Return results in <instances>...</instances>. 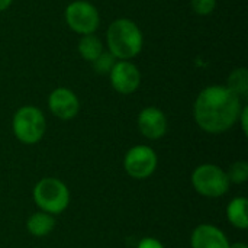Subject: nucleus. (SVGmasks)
<instances>
[{"instance_id":"f257e3e1","label":"nucleus","mask_w":248,"mask_h":248,"mask_svg":"<svg viewBox=\"0 0 248 248\" xmlns=\"http://www.w3.org/2000/svg\"><path fill=\"white\" fill-rule=\"evenodd\" d=\"M243 106V100L227 86L214 84L198 94L193 105V116L202 131L219 135L238 124Z\"/></svg>"},{"instance_id":"f03ea898","label":"nucleus","mask_w":248,"mask_h":248,"mask_svg":"<svg viewBox=\"0 0 248 248\" xmlns=\"http://www.w3.org/2000/svg\"><path fill=\"white\" fill-rule=\"evenodd\" d=\"M106 42L109 52L118 61H131L142 51L144 36L140 26L128 19H115L106 32Z\"/></svg>"},{"instance_id":"7ed1b4c3","label":"nucleus","mask_w":248,"mask_h":248,"mask_svg":"<svg viewBox=\"0 0 248 248\" xmlns=\"http://www.w3.org/2000/svg\"><path fill=\"white\" fill-rule=\"evenodd\" d=\"M33 202L39 211L49 215L62 214L70 203V190L57 177H44L33 187Z\"/></svg>"},{"instance_id":"20e7f679","label":"nucleus","mask_w":248,"mask_h":248,"mask_svg":"<svg viewBox=\"0 0 248 248\" xmlns=\"http://www.w3.org/2000/svg\"><path fill=\"white\" fill-rule=\"evenodd\" d=\"M12 129L17 141L26 145L38 144L46 131V121L41 109L36 106L19 108L12 119Z\"/></svg>"},{"instance_id":"39448f33","label":"nucleus","mask_w":248,"mask_h":248,"mask_svg":"<svg viewBox=\"0 0 248 248\" xmlns=\"http://www.w3.org/2000/svg\"><path fill=\"white\" fill-rule=\"evenodd\" d=\"M193 189L205 198H221L228 193L231 183L227 171L217 164H201L192 173Z\"/></svg>"},{"instance_id":"423d86ee","label":"nucleus","mask_w":248,"mask_h":248,"mask_svg":"<svg viewBox=\"0 0 248 248\" xmlns=\"http://www.w3.org/2000/svg\"><path fill=\"white\" fill-rule=\"evenodd\" d=\"M64 16L68 28L81 36L94 33L100 25L99 10L94 7V4L86 0L71 1L65 9Z\"/></svg>"},{"instance_id":"0eeeda50","label":"nucleus","mask_w":248,"mask_h":248,"mask_svg":"<svg viewBox=\"0 0 248 248\" xmlns=\"http://www.w3.org/2000/svg\"><path fill=\"white\" fill-rule=\"evenodd\" d=\"M157 154L148 145H135L129 148L124 158L125 171L135 180H145L151 177L157 169Z\"/></svg>"},{"instance_id":"6e6552de","label":"nucleus","mask_w":248,"mask_h":248,"mask_svg":"<svg viewBox=\"0 0 248 248\" xmlns=\"http://www.w3.org/2000/svg\"><path fill=\"white\" fill-rule=\"evenodd\" d=\"M109 78L112 87L121 94H132L141 84V73L131 61H116Z\"/></svg>"},{"instance_id":"1a4fd4ad","label":"nucleus","mask_w":248,"mask_h":248,"mask_svg":"<svg viewBox=\"0 0 248 248\" xmlns=\"http://www.w3.org/2000/svg\"><path fill=\"white\" fill-rule=\"evenodd\" d=\"M48 108L55 118L70 121L77 116L80 110V100L73 90L67 87H57L48 96Z\"/></svg>"},{"instance_id":"9d476101","label":"nucleus","mask_w":248,"mask_h":248,"mask_svg":"<svg viewBox=\"0 0 248 248\" xmlns=\"http://www.w3.org/2000/svg\"><path fill=\"white\" fill-rule=\"evenodd\" d=\"M138 129L147 140L155 141L167 132V118L164 112L155 106L144 108L138 115Z\"/></svg>"},{"instance_id":"9b49d317","label":"nucleus","mask_w":248,"mask_h":248,"mask_svg":"<svg viewBox=\"0 0 248 248\" xmlns=\"http://www.w3.org/2000/svg\"><path fill=\"white\" fill-rule=\"evenodd\" d=\"M192 248H230L227 235L212 224L198 225L190 237Z\"/></svg>"},{"instance_id":"f8f14e48","label":"nucleus","mask_w":248,"mask_h":248,"mask_svg":"<svg viewBox=\"0 0 248 248\" xmlns=\"http://www.w3.org/2000/svg\"><path fill=\"white\" fill-rule=\"evenodd\" d=\"M55 228V218L46 212L38 211L32 214L26 221V230L31 235L36 238L46 237Z\"/></svg>"},{"instance_id":"ddd939ff","label":"nucleus","mask_w":248,"mask_h":248,"mask_svg":"<svg viewBox=\"0 0 248 248\" xmlns=\"http://www.w3.org/2000/svg\"><path fill=\"white\" fill-rule=\"evenodd\" d=\"M227 218L232 227L237 230H247L248 217H247V199L244 196L234 198L228 206H227Z\"/></svg>"},{"instance_id":"4468645a","label":"nucleus","mask_w":248,"mask_h":248,"mask_svg":"<svg viewBox=\"0 0 248 248\" xmlns=\"http://www.w3.org/2000/svg\"><path fill=\"white\" fill-rule=\"evenodd\" d=\"M78 52L83 60L93 62L102 52H103V44L99 36L94 33L92 35H84L78 41Z\"/></svg>"},{"instance_id":"2eb2a0df","label":"nucleus","mask_w":248,"mask_h":248,"mask_svg":"<svg viewBox=\"0 0 248 248\" xmlns=\"http://www.w3.org/2000/svg\"><path fill=\"white\" fill-rule=\"evenodd\" d=\"M227 87L234 93L237 94L243 102L247 99L248 96V71L246 67H240V68H235L230 77H228V83H227Z\"/></svg>"},{"instance_id":"dca6fc26","label":"nucleus","mask_w":248,"mask_h":248,"mask_svg":"<svg viewBox=\"0 0 248 248\" xmlns=\"http://www.w3.org/2000/svg\"><path fill=\"white\" fill-rule=\"evenodd\" d=\"M230 183L243 185L248 180V163L247 161H235L230 166L227 171Z\"/></svg>"},{"instance_id":"f3484780","label":"nucleus","mask_w":248,"mask_h":248,"mask_svg":"<svg viewBox=\"0 0 248 248\" xmlns=\"http://www.w3.org/2000/svg\"><path fill=\"white\" fill-rule=\"evenodd\" d=\"M116 61L118 60L109 51H103L92 64H93V68H94L96 73H99V74H109Z\"/></svg>"},{"instance_id":"a211bd4d","label":"nucleus","mask_w":248,"mask_h":248,"mask_svg":"<svg viewBox=\"0 0 248 248\" xmlns=\"http://www.w3.org/2000/svg\"><path fill=\"white\" fill-rule=\"evenodd\" d=\"M192 9L199 16L211 15L217 7V0H190Z\"/></svg>"},{"instance_id":"6ab92c4d","label":"nucleus","mask_w":248,"mask_h":248,"mask_svg":"<svg viewBox=\"0 0 248 248\" xmlns=\"http://www.w3.org/2000/svg\"><path fill=\"white\" fill-rule=\"evenodd\" d=\"M137 248H164V246L155 240V238H151V237H147V238H142L138 244Z\"/></svg>"},{"instance_id":"aec40b11","label":"nucleus","mask_w":248,"mask_h":248,"mask_svg":"<svg viewBox=\"0 0 248 248\" xmlns=\"http://www.w3.org/2000/svg\"><path fill=\"white\" fill-rule=\"evenodd\" d=\"M238 122H240V125H241V129H243L244 135H247L248 134V106L247 105H244V106H243L241 113H240V116H238Z\"/></svg>"},{"instance_id":"412c9836","label":"nucleus","mask_w":248,"mask_h":248,"mask_svg":"<svg viewBox=\"0 0 248 248\" xmlns=\"http://www.w3.org/2000/svg\"><path fill=\"white\" fill-rule=\"evenodd\" d=\"M13 0H0V12H4L10 7Z\"/></svg>"},{"instance_id":"4be33fe9","label":"nucleus","mask_w":248,"mask_h":248,"mask_svg":"<svg viewBox=\"0 0 248 248\" xmlns=\"http://www.w3.org/2000/svg\"><path fill=\"white\" fill-rule=\"evenodd\" d=\"M230 248H248L246 243H234V244H230Z\"/></svg>"}]
</instances>
